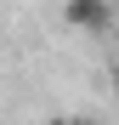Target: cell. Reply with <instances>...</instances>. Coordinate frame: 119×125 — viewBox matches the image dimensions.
<instances>
[{
	"label": "cell",
	"mask_w": 119,
	"mask_h": 125,
	"mask_svg": "<svg viewBox=\"0 0 119 125\" xmlns=\"http://www.w3.org/2000/svg\"><path fill=\"white\" fill-rule=\"evenodd\" d=\"M63 17L74 29H85V34H108L113 29V0H68Z\"/></svg>",
	"instance_id": "1"
},
{
	"label": "cell",
	"mask_w": 119,
	"mask_h": 125,
	"mask_svg": "<svg viewBox=\"0 0 119 125\" xmlns=\"http://www.w3.org/2000/svg\"><path fill=\"white\" fill-rule=\"evenodd\" d=\"M57 125H85V119H57Z\"/></svg>",
	"instance_id": "2"
},
{
	"label": "cell",
	"mask_w": 119,
	"mask_h": 125,
	"mask_svg": "<svg viewBox=\"0 0 119 125\" xmlns=\"http://www.w3.org/2000/svg\"><path fill=\"white\" fill-rule=\"evenodd\" d=\"M113 97H119V68H113Z\"/></svg>",
	"instance_id": "3"
}]
</instances>
